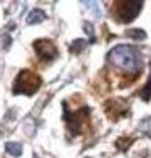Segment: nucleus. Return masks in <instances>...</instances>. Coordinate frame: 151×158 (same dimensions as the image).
<instances>
[{
    "instance_id": "obj_1",
    "label": "nucleus",
    "mask_w": 151,
    "mask_h": 158,
    "mask_svg": "<svg viewBox=\"0 0 151 158\" xmlns=\"http://www.w3.org/2000/svg\"><path fill=\"white\" fill-rule=\"evenodd\" d=\"M109 62L124 73H137L140 69V56L132 46H115L109 52Z\"/></svg>"
},
{
    "instance_id": "obj_2",
    "label": "nucleus",
    "mask_w": 151,
    "mask_h": 158,
    "mask_svg": "<svg viewBox=\"0 0 151 158\" xmlns=\"http://www.w3.org/2000/svg\"><path fill=\"white\" fill-rule=\"evenodd\" d=\"M41 86V78L31 70H21L13 85V93H21V95H33Z\"/></svg>"
},
{
    "instance_id": "obj_3",
    "label": "nucleus",
    "mask_w": 151,
    "mask_h": 158,
    "mask_svg": "<svg viewBox=\"0 0 151 158\" xmlns=\"http://www.w3.org/2000/svg\"><path fill=\"white\" fill-rule=\"evenodd\" d=\"M141 5V2H119L115 3V15L120 21L129 23L140 13Z\"/></svg>"
},
{
    "instance_id": "obj_4",
    "label": "nucleus",
    "mask_w": 151,
    "mask_h": 158,
    "mask_svg": "<svg viewBox=\"0 0 151 158\" xmlns=\"http://www.w3.org/2000/svg\"><path fill=\"white\" fill-rule=\"evenodd\" d=\"M34 51L38 52V56L41 59L46 60H52L57 57V48L47 39H39L34 43Z\"/></svg>"
},
{
    "instance_id": "obj_5",
    "label": "nucleus",
    "mask_w": 151,
    "mask_h": 158,
    "mask_svg": "<svg viewBox=\"0 0 151 158\" xmlns=\"http://www.w3.org/2000/svg\"><path fill=\"white\" fill-rule=\"evenodd\" d=\"M88 108H83L81 111H78V113H73L70 114L68 111H65V116H67V121H68V126H70L72 132L73 134H78L81 131V124H83V119L88 116Z\"/></svg>"
},
{
    "instance_id": "obj_6",
    "label": "nucleus",
    "mask_w": 151,
    "mask_h": 158,
    "mask_svg": "<svg viewBox=\"0 0 151 158\" xmlns=\"http://www.w3.org/2000/svg\"><path fill=\"white\" fill-rule=\"evenodd\" d=\"M46 18V13L42 10H33L30 15H28V23L33 25V23H41Z\"/></svg>"
},
{
    "instance_id": "obj_7",
    "label": "nucleus",
    "mask_w": 151,
    "mask_h": 158,
    "mask_svg": "<svg viewBox=\"0 0 151 158\" xmlns=\"http://www.w3.org/2000/svg\"><path fill=\"white\" fill-rule=\"evenodd\" d=\"M5 150H7L10 155H13V156H20L21 155V145L15 143V142H8L7 145H5Z\"/></svg>"
},
{
    "instance_id": "obj_8",
    "label": "nucleus",
    "mask_w": 151,
    "mask_h": 158,
    "mask_svg": "<svg viewBox=\"0 0 151 158\" xmlns=\"http://www.w3.org/2000/svg\"><path fill=\"white\" fill-rule=\"evenodd\" d=\"M127 36H130L133 39H145V38H146V34H145L141 30H130L129 33H127Z\"/></svg>"
},
{
    "instance_id": "obj_9",
    "label": "nucleus",
    "mask_w": 151,
    "mask_h": 158,
    "mask_svg": "<svg viewBox=\"0 0 151 158\" xmlns=\"http://www.w3.org/2000/svg\"><path fill=\"white\" fill-rule=\"evenodd\" d=\"M140 95H141L143 99H149V98H151V77H149V81L146 83V86H145V88L141 90Z\"/></svg>"
},
{
    "instance_id": "obj_10",
    "label": "nucleus",
    "mask_w": 151,
    "mask_h": 158,
    "mask_svg": "<svg viewBox=\"0 0 151 158\" xmlns=\"http://www.w3.org/2000/svg\"><path fill=\"white\" fill-rule=\"evenodd\" d=\"M83 46H85V41H83V39H77V41L72 44L70 51H72V52H80L81 49H83Z\"/></svg>"
}]
</instances>
